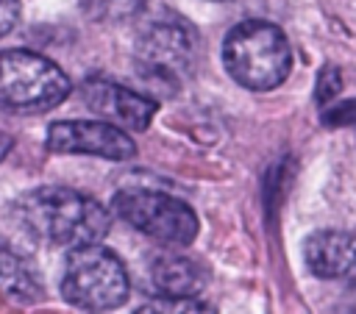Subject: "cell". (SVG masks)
Wrapping results in <instances>:
<instances>
[{
  "label": "cell",
  "mask_w": 356,
  "mask_h": 314,
  "mask_svg": "<svg viewBox=\"0 0 356 314\" xmlns=\"http://www.w3.org/2000/svg\"><path fill=\"white\" fill-rule=\"evenodd\" d=\"M19 225L39 242L56 247H81L100 242L111 228V214L95 197L67 186H39L17 197Z\"/></svg>",
  "instance_id": "obj_1"
},
{
  "label": "cell",
  "mask_w": 356,
  "mask_h": 314,
  "mask_svg": "<svg viewBox=\"0 0 356 314\" xmlns=\"http://www.w3.org/2000/svg\"><path fill=\"white\" fill-rule=\"evenodd\" d=\"M222 64L239 86L267 92L286 81L292 69V47L278 25L245 19L234 25L222 42Z\"/></svg>",
  "instance_id": "obj_2"
},
{
  "label": "cell",
  "mask_w": 356,
  "mask_h": 314,
  "mask_svg": "<svg viewBox=\"0 0 356 314\" xmlns=\"http://www.w3.org/2000/svg\"><path fill=\"white\" fill-rule=\"evenodd\" d=\"M70 89L61 67L42 53L22 47L0 50V111L42 114L61 106Z\"/></svg>",
  "instance_id": "obj_3"
},
{
  "label": "cell",
  "mask_w": 356,
  "mask_h": 314,
  "mask_svg": "<svg viewBox=\"0 0 356 314\" xmlns=\"http://www.w3.org/2000/svg\"><path fill=\"white\" fill-rule=\"evenodd\" d=\"M131 278L117 253L100 242L70 247L61 295L70 306L86 311H111L128 300Z\"/></svg>",
  "instance_id": "obj_4"
},
{
  "label": "cell",
  "mask_w": 356,
  "mask_h": 314,
  "mask_svg": "<svg viewBox=\"0 0 356 314\" xmlns=\"http://www.w3.org/2000/svg\"><path fill=\"white\" fill-rule=\"evenodd\" d=\"M134 61L150 86L170 94L181 89L197 64V36L184 19H153L136 39Z\"/></svg>",
  "instance_id": "obj_5"
},
{
  "label": "cell",
  "mask_w": 356,
  "mask_h": 314,
  "mask_svg": "<svg viewBox=\"0 0 356 314\" xmlns=\"http://www.w3.org/2000/svg\"><path fill=\"white\" fill-rule=\"evenodd\" d=\"M117 217H122L131 228L142 231L145 236L181 247L189 245L197 236V217L195 211L181 200L159 189L131 186L120 189L111 200Z\"/></svg>",
  "instance_id": "obj_6"
},
{
  "label": "cell",
  "mask_w": 356,
  "mask_h": 314,
  "mask_svg": "<svg viewBox=\"0 0 356 314\" xmlns=\"http://www.w3.org/2000/svg\"><path fill=\"white\" fill-rule=\"evenodd\" d=\"M44 147L53 153H86L108 161H128L136 156V142L125 128L97 119H64L47 128Z\"/></svg>",
  "instance_id": "obj_7"
},
{
  "label": "cell",
  "mask_w": 356,
  "mask_h": 314,
  "mask_svg": "<svg viewBox=\"0 0 356 314\" xmlns=\"http://www.w3.org/2000/svg\"><path fill=\"white\" fill-rule=\"evenodd\" d=\"M81 100L100 114L103 119L125 128V131H145L156 114V100L145 97L122 83L106 78H89L81 86Z\"/></svg>",
  "instance_id": "obj_8"
},
{
  "label": "cell",
  "mask_w": 356,
  "mask_h": 314,
  "mask_svg": "<svg viewBox=\"0 0 356 314\" xmlns=\"http://www.w3.org/2000/svg\"><path fill=\"white\" fill-rule=\"evenodd\" d=\"M150 286L156 297H172V300H189L203 292L209 283V272L200 261L181 256V253H159L153 256L147 267Z\"/></svg>",
  "instance_id": "obj_9"
},
{
  "label": "cell",
  "mask_w": 356,
  "mask_h": 314,
  "mask_svg": "<svg viewBox=\"0 0 356 314\" xmlns=\"http://www.w3.org/2000/svg\"><path fill=\"white\" fill-rule=\"evenodd\" d=\"M303 258L317 278H342L356 270V236L345 231H317L306 239Z\"/></svg>",
  "instance_id": "obj_10"
},
{
  "label": "cell",
  "mask_w": 356,
  "mask_h": 314,
  "mask_svg": "<svg viewBox=\"0 0 356 314\" xmlns=\"http://www.w3.org/2000/svg\"><path fill=\"white\" fill-rule=\"evenodd\" d=\"M0 292L14 300H33L39 295L31 267L11 250H0Z\"/></svg>",
  "instance_id": "obj_11"
},
{
  "label": "cell",
  "mask_w": 356,
  "mask_h": 314,
  "mask_svg": "<svg viewBox=\"0 0 356 314\" xmlns=\"http://www.w3.org/2000/svg\"><path fill=\"white\" fill-rule=\"evenodd\" d=\"M81 6L97 22H125L142 11L145 0H81Z\"/></svg>",
  "instance_id": "obj_12"
},
{
  "label": "cell",
  "mask_w": 356,
  "mask_h": 314,
  "mask_svg": "<svg viewBox=\"0 0 356 314\" xmlns=\"http://www.w3.org/2000/svg\"><path fill=\"white\" fill-rule=\"evenodd\" d=\"M19 19V0H0V39L14 31Z\"/></svg>",
  "instance_id": "obj_13"
},
{
  "label": "cell",
  "mask_w": 356,
  "mask_h": 314,
  "mask_svg": "<svg viewBox=\"0 0 356 314\" xmlns=\"http://www.w3.org/2000/svg\"><path fill=\"white\" fill-rule=\"evenodd\" d=\"M339 89V75H337V69L334 67H325L323 72H320V83H317V100L320 103H328L331 97H334V92Z\"/></svg>",
  "instance_id": "obj_14"
},
{
  "label": "cell",
  "mask_w": 356,
  "mask_h": 314,
  "mask_svg": "<svg viewBox=\"0 0 356 314\" xmlns=\"http://www.w3.org/2000/svg\"><path fill=\"white\" fill-rule=\"evenodd\" d=\"M8 150H11V139H8V136H6L3 131H0V158H3V156H6Z\"/></svg>",
  "instance_id": "obj_15"
}]
</instances>
